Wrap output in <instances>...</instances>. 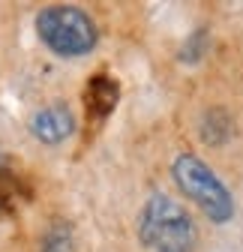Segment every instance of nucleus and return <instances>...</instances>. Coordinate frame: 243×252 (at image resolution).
<instances>
[{
	"instance_id": "obj_1",
	"label": "nucleus",
	"mask_w": 243,
	"mask_h": 252,
	"mask_svg": "<svg viewBox=\"0 0 243 252\" xmlns=\"http://www.w3.org/2000/svg\"><path fill=\"white\" fill-rule=\"evenodd\" d=\"M138 240L147 252H195V222L171 195L153 192L138 219Z\"/></svg>"
},
{
	"instance_id": "obj_2",
	"label": "nucleus",
	"mask_w": 243,
	"mask_h": 252,
	"mask_svg": "<svg viewBox=\"0 0 243 252\" xmlns=\"http://www.w3.org/2000/svg\"><path fill=\"white\" fill-rule=\"evenodd\" d=\"M171 177L177 183V189L183 192L210 222L225 225L234 216V198L225 189V183L213 174L204 159H198L195 153H180L171 162Z\"/></svg>"
},
{
	"instance_id": "obj_5",
	"label": "nucleus",
	"mask_w": 243,
	"mask_h": 252,
	"mask_svg": "<svg viewBox=\"0 0 243 252\" xmlns=\"http://www.w3.org/2000/svg\"><path fill=\"white\" fill-rule=\"evenodd\" d=\"M117 102H120V84L111 75L99 72V75H93L87 81V87H84V108L93 117H108L117 108Z\"/></svg>"
},
{
	"instance_id": "obj_3",
	"label": "nucleus",
	"mask_w": 243,
	"mask_h": 252,
	"mask_svg": "<svg viewBox=\"0 0 243 252\" xmlns=\"http://www.w3.org/2000/svg\"><path fill=\"white\" fill-rule=\"evenodd\" d=\"M36 36L57 57H84L96 48V24L78 6H45L36 15Z\"/></svg>"
},
{
	"instance_id": "obj_6",
	"label": "nucleus",
	"mask_w": 243,
	"mask_h": 252,
	"mask_svg": "<svg viewBox=\"0 0 243 252\" xmlns=\"http://www.w3.org/2000/svg\"><path fill=\"white\" fill-rule=\"evenodd\" d=\"M42 252H75L72 228L66 222H54L42 237Z\"/></svg>"
},
{
	"instance_id": "obj_7",
	"label": "nucleus",
	"mask_w": 243,
	"mask_h": 252,
	"mask_svg": "<svg viewBox=\"0 0 243 252\" xmlns=\"http://www.w3.org/2000/svg\"><path fill=\"white\" fill-rule=\"evenodd\" d=\"M201 42H204V33L198 30V33L189 39V48H186V51H180V57L189 60V63H195V60H198V54H201V51H198V45H201Z\"/></svg>"
},
{
	"instance_id": "obj_4",
	"label": "nucleus",
	"mask_w": 243,
	"mask_h": 252,
	"mask_svg": "<svg viewBox=\"0 0 243 252\" xmlns=\"http://www.w3.org/2000/svg\"><path fill=\"white\" fill-rule=\"evenodd\" d=\"M30 132L42 144H60L75 132V117L66 105H48L30 117Z\"/></svg>"
}]
</instances>
